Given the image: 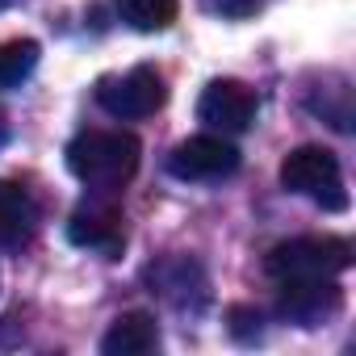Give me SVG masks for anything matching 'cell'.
<instances>
[{
	"mask_svg": "<svg viewBox=\"0 0 356 356\" xmlns=\"http://www.w3.org/2000/svg\"><path fill=\"white\" fill-rule=\"evenodd\" d=\"M67 239L76 248H92L101 256H118L122 243H126V227H122V214L113 206H101V202H88L80 206L72 218H67Z\"/></svg>",
	"mask_w": 356,
	"mask_h": 356,
	"instance_id": "obj_7",
	"label": "cell"
},
{
	"mask_svg": "<svg viewBox=\"0 0 356 356\" xmlns=\"http://www.w3.org/2000/svg\"><path fill=\"white\" fill-rule=\"evenodd\" d=\"M9 5H17V0H0V9H9Z\"/></svg>",
	"mask_w": 356,
	"mask_h": 356,
	"instance_id": "obj_15",
	"label": "cell"
},
{
	"mask_svg": "<svg viewBox=\"0 0 356 356\" xmlns=\"http://www.w3.org/2000/svg\"><path fill=\"white\" fill-rule=\"evenodd\" d=\"M147 281H151V289L159 298H168L176 306H189V298L193 302L206 298V277H202V268L189 256H168V260L151 264L147 268Z\"/></svg>",
	"mask_w": 356,
	"mask_h": 356,
	"instance_id": "obj_9",
	"label": "cell"
},
{
	"mask_svg": "<svg viewBox=\"0 0 356 356\" xmlns=\"http://www.w3.org/2000/svg\"><path fill=\"white\" fill-rule=\"evenodd\" d=\"M214 5H218L222 17H235V22H239V17H252V13L264 5V0H214Z\"/></svg>",
	"mask_w": 356,
	"mask_h": 356,
	"instance_id": "obj_14",
	"label": "cell"
},
{
	"mask_svg": "<svg viewBox=\"0 0 356 356\" xmlns=\"http://www.w3.org/2000/svg\"><path fill=\"white\" fill-rule=\"evenodd\" d=\"M352 264V243L339 235H302L285 239L264 256V273L285 285V281H327L339 277Z\"/></svg>",
	"mask_w": 356,
	"mask_h": 356,
	"instance_id": "obj_2",
	"label": "cell"
},
{
	"mask_svg": "<svg viewBox=\"0 0 356 356\" xmlns=\"http://www.w3.org/2000/svg\"><path fill=\"white\" fill-rule=\"evenodd\" d=\"M163 101H168V88H163V76L155 67H130L126 76H105L97 84V105L122 122L151 118Z\"/></svg>",
	"mask_w": 356,
	"mask_h": 356,
	"instance_id": "obj_4",
	"label": "cell"
},
{
	"mask_svg": "<svg viewBox=\"0 0 356 356\" xmlns=\"http://www.w3.org/2000/svg\"><path fill=\"white\" fill-rule=\"evenodd\" d=\"M277 293H281V314L302 323V327H314V323H323L327 314L339 310L335 277H327V281H285V285H277Z\"/></svg>",
	"mask_w": 356,
	"mask_h": 356,
	"instance_id": "obj_8",
	"label": "cell"
},
{
	"mask_svg": "<svg viewBox=\"0 0 356 356\" xmlns=\"http://www.w3.org/2000/svg\"><path fill=\"white\" fill-rule=\"evenodd\" d=\"M281 185L289 193H302L318 202L323 210H348V189H343V172L339 159L327 147H298L281 159Z\"/></svg>",
	"mask_w": 356,
	"mask_h": 356,
	"instance_id": "obj_3",
	"label": "cell"
},
{
	"mask_svg": "<svg viewBox=\"0 0 356 356\" xmlns=\"http://www.w3.org/2000/svg\"><path fill=\"white\" fill-rule=\"evenodd\" d=\"M197 118L210 126V130H222V134H239L256 122V92L239 80H210L202 88V101H197Z\"/></svg>",
	"mask_w": 356,
	"mask_h": 356,
	"instance_id": "obj_6",
	"label": "cell"
},
{
	"mask_svg": "<svg viewBox=\"0 0 356 356\" xmlns=\"http://www.w3.org/2000/svg\"><path fill=\"white\" fill-rule=\"evenodd\" d=\"M235 168H239V151L218 134H193L176 143L168 155V172L176 181H222Z\"/></svg>",
	"mask_w": 356,
	"mask_h": 356,
	"instance_id": "obj_5",
	"label": "cell"
},
{
	"mask_svg": "<svg viewBox=\"0 0 356 356\" xmlns=\"http://www.w3.org/2000/svg\"><path fill=\"white\" fill-rule=\"evenodd\" d=\"M143 147L130 130H80L67 143V168L88 189L113 193L134 181Z\"/></svg>",
	"mask_w": 356,
	"mask_h": 356,
	"instance_id": "obj_1",
	"label": "cell"
},
{
	"mask_svg": "<svg viewBox=\"0 0 356 356\" xmlns=\"http://www.w3.org/2000/svg\"><path fill=\"white\" fill-rule=\"evenodd\" d=\"M38 227V206L34 197L13 185V181H0V248H17L34 235Z\"/></svg>",
	"mask_w": 356,
	"mask_h": 356,
	"instance_id": "obj_11",
	"label": "cell"
},
{
	"mask_svg": "<svg viewBox=\"0 0 356 356\" xmlns=\"http://www.w3.org/2000/svg\"><path fill=\"white\" fill-rule=\"evenodd\" d=\"M176 9L181 0H122V22L138 34H155L176 22Z\"/></svg>",
	"mask_w": 356,
	"mask_h": 356,
	"instance_id": "obj_12",
	"label": "cell"
},
{
	"mask_svg": "<svg viewBox=\"0 0 356 356\" xmlns=\"http://www.w3.org/2000/svg\"><path fill=\"white\" fill-rule=\"evenodd\" d=\"M159 348V327L151 314L143 310H130V314H118L113 327L105 331L101 339V352L105 356H147Z\"/></svg>",
	"mask_w": 356,
	"mask_h": 356,
	"instance_id": "obj_10",
	"label": "cell"
},
{
	"mask_svg": "<svg viewBox=\"0 0 356 356\" xmlns=\"http://www.w3.org/2000/svg\"><path fill=\"white\" fill-rule=\"evenodd\" d=\"M38 63V42L30 38H13V42H0V88H13L22 84Z\"/></svg>",
	"mask_w": 356,
	"mask_h": 356,
	"instance_id": "obj_13",
	"label": "cell"
}]
</instances>
